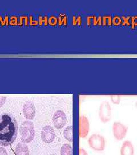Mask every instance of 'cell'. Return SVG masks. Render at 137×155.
<instances>
[{"label":"cell","instance_id":"1","mask_svg":"<svg viewBox=\"0 0 137 155\" xmlns=\"http://www.w3.org/2000/svg\"><path fill=\"white\" fill-rule=\"evenodd\" d=\"M18 134V124L15 118L8 114L0 116V145L8 147L14 143Z\"/></svg>","mask_w":137,"mask_h":155},{"label":"cell","instance_id":"2","mask_svg":"<svg viewBox=\"0 0 137 155\" xmlns=\"http://www.w3.org/2000/svg\"><path fill=\"white\" fill-rule=\"evenodd\" d=\"M20 133L22 142L29 143L32 141L35 135L33 123L29 121L22 122L20 128Z\"/></svg>","mask_w":137,"mask_h":155},{"label":"cell","instance_id":"3","mask_svg":"<svg viewBox=\"0 0 137 155\" xmlns=\"http://www.w3.org/2000/svg\"><path fill=\"white\" fill-rule=\"evenodd\" d=\"M88 144L89 147L95 151L101 152L105 148L106 141L104 136L99 134H93L88 139Z\"/></svg>","mask_w":137,"mask_h":155},{"label":"cell","instance_id":"4","mask_svg":"<svg viewBox=\"0 0 137 155\" xmlns=\"http://www.w3.org/2000/svg\"><path fill=\"white\" fill-rule=\"evenodd\" d=\"M99 117L104 123L109 122L111 118V108L107 101L102 102L99 108Z\"/></svg>","mask_w":137,"mask_h":155},{"label":"cell","instance_id":"5","mask_svg":"<svg viewBox=\"0 0 137 155\" xmlns=\"http://www.w3.org/2000/svg\"><path fill=\"white\" fill-rule=\"evenodd\" d=\"M128 128L120 122H115L113 124V134L117 140L121 141L125 139L127 133Z\"/></svg>","mask_w":137,"mask_h":155},{"label":"cell","instance_id":"6","mask_svg":"<svg viewBox=\"0 0 137 155\" xmlns=\"http://www.w3.org/2000/svg\"><path fill=\"white\" fill-rule=\"evenodd\" d=\"M53 123L56 129H61L64 127L67 122L66 114L62 110L56 111L53 116Z\"/></svg>","mask_w":137,"mask_h":155},{"label":"cell","instance_id":"7","mask_svg":"<svg viewBox=\"0 0 137 155\" xmlns=\"http://www.w3.org/2000/svg\"><path fill=\"white\" fill-rule=\"evenodd\" d=\"M55 138L54 129L50 125L45 126L43 127L41 132V139L42 141L48 144L51 143Z\"/></svg>","mask_w":137,"mask_h":155},{"label":"cell","instance_id":"8","mask_svg":"<svg viewBox=\"0 0 137 155\" xmlns=\"http://www.w3.org/2000/svg\"><path fill=\"white\" fill-rule=\"evenodd\" d=\"M90 130V125L88 118L85 116L80 117L79 120V137L86 138Z\"/></svg>","mask_w":137,"mask_h":155},{"label":"cell","instance_id":"9","mask_svg":"<svg viewBox=\"0 0 137 155\" xmlns=\"http://www.w3.org/2000/svg\"><path fill=\"white\" fill-rule=\"evenodd\" d=\"M23 113L25 117L27 119L32 120L35 117L36 107L32 102L27 101L23 107Z\"/></svg>","mask_w":137,"mask_h":155},{"label":"cell","instance_id":"10","mask_svg":"<svg viewBox=\"0 0 137 155\" xmlns=\"http://www.w3.org/2000/svg\"><path fill=\"white\" fill-rule=\"evenodd\" d=\"M121 155H134V145L131 141H125L121 147Z\"/></svg>","mask_w":137,"mask_h":155},{"label":"cell","instance_id":"11","mask_svg":"<svg viewBox=\"0 0 137 155\" xmlns=\"http://www.w3.org/2000/svg\"><path fill=\"white\" fill-rule=\"evenodd\" d=\"M14 155H29V151L27 145L23 142L19 143L16 147Z\"/></svg>","mask_w":137,"mask_h":155},{"label":"cell","instance_id":"12","mask_svg":"<svg viewBox=\"0 0 137 155\" xmlns=\"http://www.w3.org/2000/svg\"><path fill=\"white\" fill-rule=\"evenodd\" d=\"M64 136L65 139L71 143L73 140V127L72 126H67L64 130Z\"/></svg>","mask_w":137,"mask_h":155},{"label":"cell","instance_id":"13","mask_svg":"<svg viewBox=\"0 0 137 155\" xmlns=\"http://www.w3.org/2000/svg\"><path fill=\"white\" fill-rule=\"evenodd\" d=\"M61 155H72V147L70 144H64L60 150Z\"/></svg>","mask_w":137,"mask_h":155},{"label":"cell","instance_id":"14","mask_svg":"<svg viewBox=\"0 0 137 155\" xmlns=\"http://www.w3.org/2000/svg\"><path fill=\"white\" fill-rule=\"evenodd\" d=\"M111 102L116 105H119L121 101V97L119 96H111L110 97Z\"/></svg>","mask_w":137,"mask_h":155},{"label":"cell","instance_id":"15","mask_svg":"<svg viewBox=\"0 0 137 155\" xmlns=\"http://www.w3.org/2000/svg\"><path fill=\"white\" fill-rule=\"evenodd\" d=\"M0 155H8L6 150L4 147H0Z\"/></svg>","mask_w":137,"mask_h":155},{"label":"cell","instance_id":"16","mask_svg":"<svg viewBox=\"0 0 137 155\" xmlns=\"http://www.w3.org/2000/svg\"><path fill=\"white\" fill-rule=\"evenodd\" d=\"M6 97H0V107L4 104L6 101Z\"/></svg>","mask_w":137,"mask_h":155},{"label":"cell","instance_id":"17","mask_svg":"<svg viewBox=\"0 0 137 155\" xmlns=\"http://www.w3.org/2000/svg\"><path fill=\"white\" fill-rule=\"evenodd\" d=\"M79 155H88L87 152L83 149V148H80L79 151Z\"/></svg>","mask_w":137,"mask_h":155},{"label":"cell","instance_id":"18","mask_svg":"<svg viewBox=\"0 0 137 155\" xmlns=\"http://www.w3.org/2000/svg\"><path fill=\"white\" fill-rule=\"evenodd\" d=\"M132 24L133 27L137 25V17H134V18H132Z\"/></svg>","mask_w":137,"mask_h":155},{"label":"cell","instance_id":"19","mask_svg":"<svg viewBox=\"0 0 137 155\" xmlns=\"http://www.w3.org/2000/svg\"><path fill=\"white\" fill-rule=\"evenodd\" d=\"M121 22V20H120V18H115L114 19V24H115V25H116V23H117V25H118Z\"/></svg>","mask_w":137,"mask_h":155},{"label":"cell","instance_id":"20","mask_svg":"<svg viewBox=\"0 0 137 155\" xmlns=\"http://www.w3.org/2000/svg\"><path fill=\"white\" fill-rule=\"evenodd\" d=\"M136 106H137V103H136Z\"/></svg>","mask_w":137,"mask_h":155},{"label":"cell","instance_id":"21","mask_svg":"<svg viewBox=\"0 0 137 155\" xmlns=\"http://www.w3.org/2000/svg\"></svg>","mask_w":137,"mask_h":155}]
</instances>
